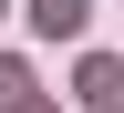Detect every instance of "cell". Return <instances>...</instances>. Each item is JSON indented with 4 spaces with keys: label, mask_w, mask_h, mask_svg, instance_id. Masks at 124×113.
<instances>
[{
    "label": "cell",
    "mask_w": 124,
    "mask_h": 113,
    "mask_svg": "<svg viewBox=\"0 0 124 113\" xmlns=\"http://www.w3.org/2000/svg\"><path fill=\"white\" fill-rule=\"evenodd\" d=\"M72 93H83L93 113H124V62H83V72H72Z\"/></svg>",
    "instance_id": "cell-1"
},
{
    "label": "cell",
    "mask_w": 124,
    "mask_h": 113,
    "mask_svg": "<svg viewBox=\"0 0 124 113\" xmlns=\"http://www.w3.org/2000/svg\"><path fill=\"white\" fill-rule=\"evenodd\" d=\"M83 21H93V0H31V31L41 41H72Z\"/></svg>",
    "instance_id": "cell-2"
},
{
    "label": "cell",
    "mask_w": 124,
    "mask_h": 113,
    "mask_svg": "<svg viewBox=\"0 0 124 113\" xmlns=\"http://www.w3.org/2000/svg\"><path fill=\"white\" fill-rule=\"evenodd\" d=\"M31 103V72H21V62H0V113H21Z\"/></svg>",
    "instance_id": "cell-3"
},
{
    "label": "cell",
    "mask_w": 124,
    "mask_h": 113,
    "mask_svg": "<svg viewBox=\"0 0 124 113\" xmlns=\"http://www.w3.org/2000/svg\"><path fill=\"white\" fill-rule=\"evenodd\" d=\"M21 113H52V103H21Z\"/></svg>",
    "instance_id": "cell-4"
},
{
    "label": "cell",
    "mask_w": 124,
    "mask_h": 113,
    "mask_svg": "<svg viewBox=\"0 0 124 113\" xmlns=\"http://www.w3.org/2000/svg\"><path fill=\"white\" fill-rule=\"evenodd\" d=\"M0 10H10V0H0Z\"/></svg>",
    "instance_id": "cell-5"
}]
</instances>
